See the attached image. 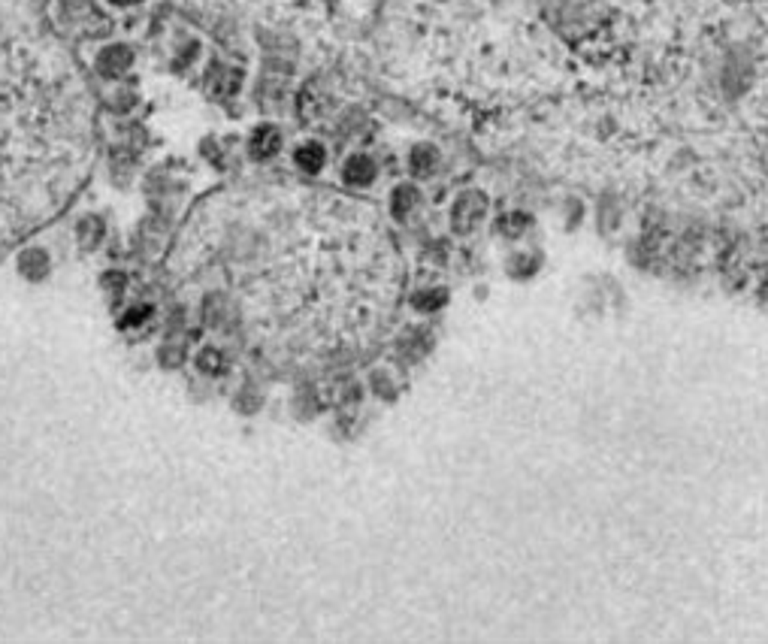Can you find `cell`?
Returning <instances> with one entry per match:
<instances>
[{
  "instance_id": "1",
  "label": "cell",
  "mask_w": 768,
  "mask_h": 644,
  "mask_svg": "<svg viewBox=\"0 0 768 644\" xmlns=\"http://www.w3.org/2000/svg\"><path fill=\"white\" fill-rule=\"evenodd\" d=\"M252 148H254V155L257 157H266V155H272L275 148H279V133H275L272 128H263V130H257L254 133V142H252Z\"/></svg>"
},
{
  "instance_id": "2",
  "label": "cell",
  "mask_w": 768,
  "mask_h": 644,
  "mask_svg": "<svg viewBox=\"0 0 768 644\" xmlns=\"http://www.w3.org/2000/svg\"><path fill=\"white\" fill-rule=\"evenodd\" d=\"M297 164L303 166V170H318V166L324 164V148L315 146V142H312V146H303L297 152Z\"/></svg>"
},
{
  "instance_id": "3",
  "label": "cell",
  "mask_w": 768,
  "mask_h": 644,
  "mask_svg": "<svg viewBox=\"0 0 768 644\" xmlns=\"http://www.w3.org/2000/svg\"><path fill=\"white\" fill-rule=\"evenodd\" d=\"M345 175H348V182H366L372 175V164L366 161V157H351Z\"/></svg>"
}]
</instances>
